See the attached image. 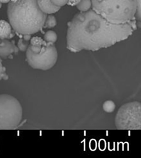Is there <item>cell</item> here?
Masks as SVG:
<instances>
[{
    "mask_svg": "<svg viewBox=\"0 0 141 158\" xmlns=\"http://www.w3.org/2000/svg\"><path fill=\"white\" fill-rule=\"evenodd\" d=\"M69 0H51V2L58 7L61 8L67 5Z\"/></svg>",
    "mask_w": 141,
    "mask_h": 158,
    "instance_id": "obj_15",
    "label": "cell"
},
{
    "mask_svg": "<svg viewBox=\"0 0 141 158\" xmlns=\"http://www.w3.org/2000/svg\"><path fill=\"white\" fill-rule=\"evenodd\" d=\"M81 0H69L68 1V4H69V5L71 6H76L80 2Z\"/></svg>",
    "mask_w": 141,
    "mask_h": 158,
    "instance_id": "obj_18",
    "label": "cell"
},
{
    "mask_svg": "<svg viewBox=\"0 0 141 158\" xmlns=\"http://www.w3.org/2000/svg\"><path fill=\"white\" fill-rule=\"evenodd\" d=\"M26 50V59L30 67L43 71L52 68L57 62L58 53L54 44L39 37L31 39Z\"/></svg>",
    "mask_w": 141,
    "mask_h": 158,
    "instance_id": "obj_4",
    "label": "cell"
},
{
    "mask_svg": "<svg viewBox=\"0 0 141 158\" xmlns=\"http://www.w3.org/2000/svg\"><path fill=\"white\" fill-rule=\"evenodd\" d=\"M7 74L6 72V68L3 66L2 62V59L0 58V81L3 79H5Z\"/></svg>",
    "mask_w": 141,
    "mask_h": 158,
    "instance_id": "obj_17",
    "label": "cell"
},
{
    "mask_svg": "<svg viewBox=\"0 0 141 158\" xmlns=\"http://www.w3.org/2000/svg\"><path fill=\"white\" fill-rule=\"evenodd\" d=\"M67 25L66 47L73 53L111 47L128 39L136 30L130 23L109 22L92 9L77 13Z\"/></svg>",
    "mask_w": 141,
    "mask_h": 158,
    "instance_id": "obj_1",
    "label": "cell"
},
{
    "mask_svg": "<svg viewBox=\"0 0 141 158\" xmlns=\"http://www.w3.org/2000/svg\"></svg>",
    "mask_w": 141,
    "mask_h": 158,
    "instance_id": "obj_22",
    "label": "cell"
},
{
    "mask_svg": "<svg viewBox=\"0 0 141 158\" xmlns=\"http://www.w3.org/2000/svg\"><path fill=\"white\" fill-rule=\"evenodd\" d=\"M11 0H0V2L1 3H7L10 2Z\"/></svg>",
    "mask_w": 141,
    "mask_h": 158,
    "instance_id": "obj_20",
    "label": "cell"
},
{
    "mask_svg": "<svg viewBox=\"0 0 141 158\" xmlns=\"http://www.w3.org/2000/svg\"><path fill=\"white\" fill-rule=\"evenodd\" d=\"M2 3H1L0 2V8L2 7Z\"/></svg>",
    "mask_w": 141,
    "mask_h": 158,
    "instance_id": "obj_21",
    "label": "cell"
},
{
    "mask_svg": "<svg viewBox=\"0 0 141 158\" xmlns=\"http://www.w3.org/2000/svg\"><path fill=\"white\" fill-rule=\"evenodd\" d=\"M56 25H57V19L54 15H47L45 20L44 27H46V28L51 29L55 27Z\"/></svg>",
    "mask_w": 141,
    "mask_h": 158,
    "instance_id": "obj_12",
    "label": "cell"
},
{
    "mask_svg": "<svg viewBox=\"0 0 141 158\" xmlns=\"http://www.w3.org/2000/svg\"><path fill=\"white\" fill-rule=\"evenodd\" d=\"M116 108V104L112 100H108L105 102L103 105V109L104 111L108 113H112Z\"/></svg>",
    "mask_w": 141,
    "mask_h": 158,
    "instance_id": "obj_13",
    "label": "cell"
},
{
    "mask_svg": "<svg viewBox=\"0 0 141 158\" xmlns=\"http://www.w3.org/2000/svg\"><path fill=\"white\" fill-rule=\"evenodd\" d=\"M37 3L40 10L46 15L56 13L61 8L55 6L51 0H37Z\"/></svg>",
    "mask_w": 141,
    "mask_h": 158,
    "instance_id": "obj_8",
    "label": "cell"
},
{
    "mask_svg": "<svg viewBox=\"0 0 141 158\" xmlns=\"http://www.w3.org/2000/svg\"><path fill=\"white\" fill-rule=\"evenodd\" d=\"M76 7L81 12H87L92 8V1L91 0H81L76 5Z\"/></svg>",
    "mask_w": 141,
    "mask_h": 158,
    "instance_id": "obj_10",
    "label": "cell"
},
{
    "mask_svg": "<svg viewBox=\"0 0 141 158\" xmlns=\"http://www.w3.org/2000/svg\"><path fill=\"white\" fill-rule=\"evenodd\" d=\"M92 9L109 22L124 24L136 19V0H91Z\"/></svg>",
    "mask_w": 141,
    "mask_h": 158,
    "instance_id": "obj_3",
    "label": "cell"
},
{
    "mask_svg": "<svg viewBox=\"0 0 141 158\" xmlns=\"http://www.w3.org/2000/svg\"><path fill=\"white\" fill-rule=\"evenodd\" d=\"M14 36L12 27L5 20H0V40L10 39Z\"/></svg>",
    "mask_w": 141,
    "mask_h": 158,
    "instance_id": "obj_9",
    "label": "cell"
},
{
    "mask_svg": "<svg viewBox=\"0 0 141 158\" xmlns=\"http://www.w3.org/2000/svg\"><path fill=\"white\" fill-rule=\"evenodd\" d=\"M7 15L14 31L31 35L42 30L47 15L40 10L37 0H11L8 5Z\"/></svg>",
    "mask_w": 141,
    "mask_h": 158,
    "instance_id": "obj_2",
    "label": "cell"
},
{
    "mask_svg": "<svg viewBox=\"0 0 141 158\" xmlns=\"http://www.w3.org/2000/svg\"><path fill=\"white\" fill-rule=\"evenodd\" d=\"M141 0H136L137 12L136 19L139 20V22H140L141 19Z\"/></svg>",
    "mask_w": 141,
    "mask_h": 158,
    "instance_id": "obj_16",
    "label": "cell"
},
{
    "mask_svg": "<svg viewBox=\"0 0 141 158\" xmlns=\"http://www.w3.org/2000/svg\"><path fill=\"white\" fill-rule=\"evenodd\" d=\"M44 40L46 43L54 44L57 41V34L53 30H49L45 32L44 36Z\"/></svg>",
    "mask_w": 141,
    "mask_h": 158,
    "instance_id": "obj_11",
    "label": "cell"
},
{
    "mask_svg": "<svg viewBox=\"0 0 141 158\" xmlns=\"http://www.w3.org/2000/svg\"><path fill=\"white\" fill-rule=\"evenodd\" d=\"M18 51V47H16L13 42H11L8 39L0 40V58L6 59L13 53Z\"/></svg>",
    "mask_w": 141,
    "mask_h": 158,
    "instance_id": "obj_7",
    "label": "cell"
},
{
    "mask_svg": "<svg viewBox=\"0 0 141 158\" xmlns=\"http://www.w3.org/2000/svg\"><path fill=\"white\" fill-rule=\"evenodd\" d=\"M22 118V106L17 99L8 94H0V130L17 128Z\"/></svg>",
    "mask_w": 141,
    "mask_h": 158,
    "instance_id": "obj_5",
    "label": "cell"
},
{
    "mask_svg": "<svg viewBox=\"0 0 141 158\" xmlns=\"http://www.w3.org/2000/svg\"><path fill=\"white\" fill-rule=\"evenodd\" d=\"M23 39L25 40V41H29L31 39V35H23Z\"/></svg>",
    "mask_w": 141,
    "mask_h": 158,
    "instance_id": "obj_19",
    "label": "cell"
},
{
    "mask_svg": "<svg viewBox=\"0 0 141 158\" xmlns=\"http://www.w3.org/2000/svg\"><path fill=\"white\" fill-rule=\"evenodd\" d=\"M115 123L118 130H141V103L131 102L122 105L117 112Z\"/></svg>",
    "mask_w": 141,
    "mask_h": 158,
    "instance_id": "obj_6",
    "label": "cell"
},
{
    "mask_svg": "<svg viewBox=\"0 0 141 158\" xmlns=\"http://www.w3.org/2000/svg\"><path fill=\"white\" fill-rule=\"evenodd\" d=\"M29 45L28 41H25L24 39H20L18 43V48H19L21 51L24 52L27 49Z\"/></svg>",
    "mask_w": 141,
    "mask_h": 158,
    "instance_id": "obj_14",
    "label": "cell"
}]
</instances>
